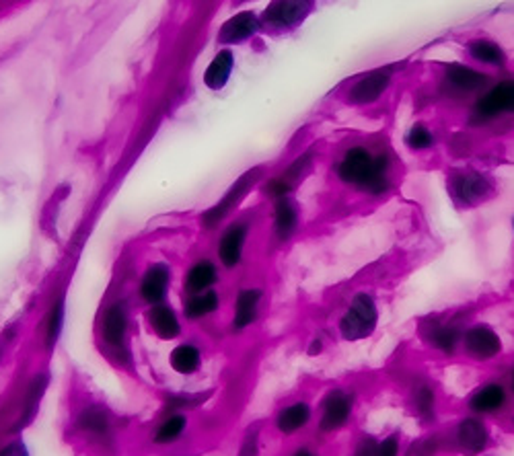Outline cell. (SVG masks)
I'll return each mask as SVG.
<instances>
[{
	"instance_id": "obj_1",
	"label": "cell",
	"mask_w": 514,
	"mask_h": 456,
	"mask_svg": "<svg viewBox=\"0 0 514 456\" xmlns=\"http://www.w3.org/2000/svg\"><path fill=\"white\" fill-rule=\"evenodd\" d=\"M377 304H374V300L368 294H358L340 323L341 335H344L348 341L365 340V337L373 335L374 329H377Z\"/></svg>"
},
{
	"instance_id": "obj_2",
	"label": "cell",
	"mask_w": 514,
	"mask_h": 456,
	"mask_svg": "<svg viewBox=\"0 0 514 456\" xmlns=\"http://www.w3.org/2000/svg\"><path fill=\"white\" fill-rule=\"evenodd\" d=\"M502 114H514V81L498 83L476 103L478 120H494Z\"/></svg>"
},
{
	"instance_id": "obj_3",
	"label": "cell",
	"mask_w": 514,
	"mask_h": 456,
	"mask_svg": "<svg viewBox=\"0 0 514 456\" xmlns=\"http://www.w3.org/2000/svg\"><path fill=\"white\" fill-rule=\"evenodd\" d=\"M373 167H374V156L371 155V152L362 147H356L348 150L344 158H341L338 173L341 177V181L360 185L362 188L368 177H371Z\"/></svg>"
},
{
	"instance_id": "obj_4",
	"label": "cell",
	"mask_w": 514,
	"mask_h": 456,
	"mask_svg": "<svg viewBox=\"0 0 514 456\" xmlns=\"http://www.w3.org/2000/svg\"><path fill=\"white\" fill-rule=\"evenodd\" d=\"M389 83H391V68L373 70L354 84L350 92H348V95H350L348 99H350V103H356V105L373 103L383 95V91L389 87Z\"/></svg>"
},
{
	"instance_id": "obj_5",
	"label": "cell",
	"mask_w": 514,
	"mask_h": 456,
	"mask_svg": "<svg viewBox=\"0 0 514 456\" xmlns=\"http://www.w3.org/2000/svg\"><path fill=\"white\" fill-rule=\"evenodd\" d=\"M465 352L471 356L473 360H490L494 356L500 354L502 349V343H500V337L492 332L490 327H473L465 333Z\"/></svg>"
},
{
	"instance_id": "obj_6",
	"label": "cell",
	"mask_w": 514,
	"mask_h": 456,
	"mask_svg": "<svg viewBox=\"0 0 514 456\" xmlns=\"http://www.w3.org/2000/svg\"><path fill=\"white\" fill-rule=\"evenodd\" d=\"M453 191L457 196V200H461L465 206H473L479 200L492 191V183L486 180L484 175L476 173V171H467V173L454 175L453 180Z\"/></svg>"
},
{
	"instance_id": "obj_7",
	"label": "cell",
	"mask_w": 514,
	"mask_h": 456,
	"mask_svg": "<svg viewBox=\"0 0 514 456\" xmlns=\"http://www.w3.org/2000/svg\"><path fill=\"white\" fill-rule=\"evenodd\" d=\"M352 399L346 393L333 391L323 401V415H321V429L323 432H333L341 428L350 418Z\"/></svg>"
},
{
	"instance_id": "obj_8",
	"label": "cell",
	"mask_w": 514,
	"mask_h": 456,
	"mask_svg": "<svg viewBox=\"0 0 514 456\" xmlns=\"http://www.w3.org/2000/svg\"><path fill=\"white\" fill-rule=\"evenodd\" d=\"M309 3H274L263 12V21L274 28H294L309 15Z\"/></svg>"
},
{
	"instance_id": "obj_9",
	"label": "cell",
	"mask_w": 514,
	"mask_h": 456,
	"mask_svg": "<svg viewBox=\"0 0 514 456\" xmlns=\"http://www.w3.org/2000/svg\"><path fill=\"white\" fill-rule=\"evenodd\" d=\"M257 171H253V173H247V175H243L239 181H237L233 188L229 189V194L222 197V202L219 204V206H214L213 210H210V212H206V216H204V222H206V227L208 228H213V227H216V224H219L221 220H222V216H225L227 212H229V208H233L237 202L241 200L243 196H245V191L252 188V185L255 183V180H257Z\"/></svg>"
},
{
	"instance_id": "obj_10",
	"label": "cell",
	"mask_w": 514,
	"mask_h": 456,
	"mask_svg": "<svg viewBox=\"0 0 514 456\" xmlns=\"http://www.w3.org/2000/svg\"><path fill=\"white\" fill-rule=\"evenodd\" d=\"M457 440L459 446L463 448L467 454H479L487 446L490 436H487V429L482 421L467 418L461 421L457 428Z\"/></svg>"
},
{
	"instance_id": "obj_11",
	"label": "cell",
	"mask_w": 514,
	"mask_h": 456,
	"mask_svg": "<svg viewBox=\"0 0 514 456\" xmlns=\"http://www.w3.org/2000/svg\"><path fill=\"white\" fill-rule=\"evenodd\" d=\"M257 17L253 12H239V15L229 19V21L222 25L221 29V36H219V42L221 44H239V42H245L253 36L257 31Z\"/></svg>"
},
{
	"instance_id": "obj_12",
	"label": "cell",
	"mask_w": 514,
	"mask_h": 456,
	"mask_svg": "<svg viewBox=\"0 0 514 456\" xmlns=\"http://www.w3.org/2000/svg\"><path fill=\"white\" fill-rule=\"evenodd\" d=\"M245 235H247V224L245 222H237L227 230L225 236H222V241H221V260H222V263H225V266L233 268V266H237V263L241 261Z\"/></svg>"
},
{
	"instance_id": "obj_13",
	"label": "cell",
	"mask_w": 514,
	"mask_h": 456,
	"mask_svg": "<svg viewBox=\"0 0 514 456\" xmlns=\"http://www.w3.org/2000/svg\"><path fill=\"white\" fill-rule=\"evenodd\" d=\"M128 329V316L124 304H114L108 313H105L103 321V335L105 341L111 343V346H122L124 337H126Z\"/></svg>"
},
{
	"instance_id": "obj_14",
	"label": "cell",
	"mask_w": 514,
	"mask_h": 456,
	"mask_svg": "<svg viewBox=\"0 0 514 456\" xmlns=\"http://www.w3.org/2000/svg\"><path fill=\"white\" fill-rule=\"evenodd\" d=\"M167 284H169V269L157 263L147 272L142 280L141 292L144 296V300L149 302H159L165 299V292H167Z\"/></svg>"
},
{
	"instance_id": "obj_15",
	"label": "cell",
	"mask_w": 514,
	"mask_h": 456,
	"mask_svg": "<svg viewBox=\"0 0 514 456\" xmlns=\"http://www.w3.org/2000/svg\"><path fill=\"white\" fill-rule=\"evenodd\" d=\"M446 81L461 91H478L487 83V76L470 68V66L451 64L449 68H446Z\"/></svg>"
},
{
	"instance_id": "obj_16",
	"label": "cell",
	"mask_w": 514,
	"mask_h": 456,
	"mask_svg": "<svg viewBox=\"0 0 514 456\" xmlns=\"http://www.w3.org/2000/svg\"><path fill=\"white\" fill-rule=\"evenodd\" d=\"M233 52L230 50H222L216 54V58L210 62L206 75H204V83L208 84L210 89L219 91L227 84L230 70H233Z\"/></svg>"
},
{
	"instance_id": "obj_17",
	"label": "cell",
	"mask_w": 514,
	"mask_h": 456,
	"mask_svg": "<svg viewBox=\"0 0 514 456\" xmlns=\"http://www.w3.org/2000/svg\"><path fill=\"white\" fill-rule=\"evenodd\" d=\"M506 403V391L500 385H486L479 391L473 393L470 405L478 413L498 412Z\"/></svg>"
},
{
	"instance_id": "obj_18",
	"label": "cell",
	"mask_w": 514,
	"mask_h": 456,
	"mask_svg": "<svg viewBox=\"0 0 514 456\" xmlns=\"http://www.w3.org/2000/svg\"><path fill=\"white\" fill-rule=\"evenodd\" d=\"M216 282V268L210 261H200L189 269L188 280H186V288L188 292L196 296V294H204L206 290L213 286Z\"/></svg>"
},
{
	"instance_id": "obj_19",
	"label": "cell",
	"mask_w": 514,
	"mask_h": 456,
	"mask_svg": "<svg viewBox=\"0 0 514 456\" xmlns=\"http://www.w3.org/2000/svg\"><path fill=\"white\" fill-rule=\"evenodd\" d=\"M260 290H243L237 299V310H235V327L243 329L252 325L257 316V304H260Z\"/></svg>"
},
{
	"instance_id": "obj_20",
	"label": "cell",
	"mask_w": 514,
	"mask_h": 456,
	"mask_svg": "<svg viewBox=\"0 0 514 456\" xmlns=\"http://www.w3.org/2000/svg\"><path fill=\"white\" fill-rule=\"evenodd\" d=\"M149 319L157 335L163 337V340H173L180 333V321H177L175 313L169 307H155L149 313Z\"/></svg>"
},
{
	"instance_id": "obj_21",
	"label": "cell",
	"mask_w": 514,
	"mask_h": 456,
	"mask_svg": "<svg viewBox=\"0 0 514 456\" xmlns=\"http://www.w3.org/2000/svg\"><path fill=\"white\" fill-rule=\"evenodd\" d=\"M309 418H311V409H309L307 403H294V405L286 407L285 412L278 415V429L285 434H293L296 429L305 428Z\"/></svg>"
},
{
	"instance_id": "obj_22",
	"label": "cell",
	"mask_w": 514,
	"mask_h": 456,
	"mask_svg": "<svg viewBox=\"0 0 514 456\" xmlns=\"http://www.w3.org/2000/svg\"><path fill=\"white\" fill-rule=\"evenodd\" d=\"M470 54L476 58L478 62L484 64H496L502 66L506 62V56L498 44L490 42V39H473L470 44Z\"/></svg>"
},
{
	"instance_id": "obj_23",
	"label": "cell",
	"mask_w": 514,
	"mask_h": 456,
	"mask_svg": "<svg viewBox=\"0 0 514 456\" xmlns=\"http://www.w3.org/2000/svg\"><path fill=\"white\" fill-rule=\"evenodd\" d=\"M45 387H48V374L37 376V379L31 382L29 393H28V401H25V412L21 415V420H19V424L15 426V429H21V428L28 426L29 421L33 420V415L37 413V405H39V401H42Z\"/></svg>"
},
{
	"instance_id": "obj_24",
	"label": "cell",
	"mask_w": 514,
	"mask_h": 456,
	"mask_svg": "<svg viewBox=\"0 0 514 456\" xmlns=\"http://www.w3.org/2000/svg\"><path fill=\"white\" fill-rule=\"evenodd\" d=\"M294 228H296V210L293 206V202L282 197V200H278V204H276V233H278L280 239L285 241L294 233Z\"/></svg>"
},
{
	"instance_id": "obj_25",
	"label": "cell",
	"mask_w": 514,
	"mask_h": 456,
	"mask_svg": "<svg viewBox=\"0 0 514 456\" xmlns=\"http://www.w3.org/2000/svg\"><path fill=\"white\" fill-rule=\"evenodd\" d=\"M387 185H389V158L387 155H379L374 156L373 173L366 180V183L362 185V189L371 191V194H383Z\"/></svg>"
},
{
	"instance_id": "obj_26",
	"label": "cell",
	"mask_w": 514,
	"mask_h": 456,
	"mask_svg": "<svg viewBox=\"0 0 514 456\" xmlns=\"http://www.w3.org/2000/svg\"><path fill=\"white\" fill-rule=\"evenodd\" d=\"M171 366H173L177 372L189 374L200 366V352L194 346H180L173 349L171 354Z\"/></svg>"
},
{
	"instance_id": "obj_27",
	"label": "cell",
	"mask_w": 514,
	"mask_h": 456,
	"mask_svg": "<svg viewBox=\"0 0 514 456\" xmlns=\"http://www.w3.org/2000/svg\"><path fill=\"white\" fill-rule=\"evenodd\" d=\"M78 428H81L83 432L103 436L109 429L108 413L101 412V409H84V412L78 415Z\"/></svg>"
},
{
	"instance_id": "obj_28",
	"label": "cell",
	"mask_w": 514,
	"mask_h": 456,
	"mask_svg": "<svg viewBox=\"0 0 514 456\" xmlns=\"http://www.w3.org/2000/svg\"><path fill=\"white\" fill-rule=\"evenodd\" d=\"M216 308H219V296H216L214 292H204L189 299L186 313L188 316H192V319H197V316H206Z\"/></svg>"
},
{
	"instance_id": "obj_29",
	"label": "cell",
	"mask_w": 514,
	"mask_h": 456,
	"mask_svg": "<svg viewBox=\"0 0 514 456\" xmlns=\"http://www.w3.org/2000/svg\"><path fill=\"white\" fill-rule=\"evenodd\" d=\"M430 341L440 349V352L453 354L459 343V332L454 327H437L430 335Z\"/></svg>"
},
{
	"instance_id": "obj_30",
	"label": "cell",
	"mask_w": 514,
	"mask_h": 456,
	"mask_svg": "<svg viewBox=\"0 0 514 456\" xmlns=\"http://www.w3.org/2000/svg\"><path fill=\"white\" fill-rule=\"evenodd\" d=\"M183 428H186V418H183V415H173V418L165 420L159 432H157V442H159V444L173 442L177 436L183 432Z\"/></svg>"
},
{
	"instance_id": "obj_31",
	"label": "cell",
	"mask_w": 514,
	"mask_h": 456,
	"mask_svg": "<svg viewBox=\"0 0 514 456\" xmlns=\"http://www.w3.org/2000/svg\"><path fill=\"white\" fill-rule=\"evenodd\" d=\"M62 316H64V302H56L50 310L48 316V329H45V340H48V348H54L58 341V335L62 332Z\"/></svg>"
},
{
	"instance_id": "obj_32",
	"label": "cell",
	"mask_w": 514,
	"mask_h": 456,
	"mask_svg": "<svg viewBox=\"0 0 514 456\" xmlns=\"http://www.w3.org/2000/svg\"><path fill=\"white\" fill-rule=\"evenodd\" d=\"M407 144H410V148L414 150H424V148H430L434 144V136L430 134V130L426 128V125L416 124L414 128L410 130V134H407Z\"/></svg>"
},
{
	"instance_id": "obj_33",
	"label": "cell",
	"mask_w": 514,
	"mask_h": 456,
	"mask_svg": "<svg viewBox=\"0 0 514 456\" xmlns=\"http://www.w3.org/2000/svg\"><path fill=\"white\" fill-rule=\"evenodd\" d=\"M416 407L418 413L424 420H430L434 415V391L430 387H420L416 391Z\"/></svg>"
},
{
	"instance_id": "obj_34",
	"label": "cell",
	"mask_w": 514,
	"mask_h": 456,
	"mask_svg": "<svg viewBox=\"0 0 514 456\" xmlns=\"http://www.w3.org/2000/svg\"><path fill=\"white\" fill-rule=\"evenodd\" d=\"M290 188H293V185H290L285 177H280V180H274V181H269V185H268V191L269 194H272L274 197H285L288 191H290Z\"/></svg>"
},
{
	"instance_id": "obj_35",
	"label": "cell",
	"mask_w": 514,
	"mask_h": 456,
	"mask_svg": "<svg viewBox=\"0 0 514 456\" xmlns=\"http://www.w3.org/2000/svg\"><path fill=\"white\" fill-rule=\"evenodd\" d=\"M398 454H399V444H398V438H395V436L383 440V444H379L377 456H398Z\"/></svg>"
},
{
	"instance_id": "obj_36",
	"label": "cell",
	"mask_w": 514,
	"mask_h": 456,
	"mask_svg": "<svg viewBox=\"0 0 514 456\" xmlns=\"http://www.w3.org/2000/svg\"><path fill=\"white\" fill-rule=\"evenodd\" d=\"M379 446L374 444L373 438H365L360 442L358 451H356V456H377Z\"/></svg>"
},
{
	"instance_id": "obj_37",
	"label": "cell",
	"mask_w": 514,
	"mask_h": 456,
	"mask_svg": "<svg viewBox=\"0 0 514 456\" xmlns=\"http://www.w3.org/2000/svg\"><path fill=\"white\" fill-rule=\"evenodd\" d=\"M0 456H29V452L21 442H12V444L4 446L3 451H0Z\"/></svg>"
},
{
	"instance_id": "obj_38",
	"label": "cell",
	"mask_w": 514,
	"mask_h": 456,
	"mask_svg": "<svg viewBox=\"0 0 514 456\" xmlns=\"http://www.w3.org/2000/svg\"><path fill=\"white\" fill-rule=\"evenodd\" d=\"M239 456H257V440H255V434L249 436V438L245 440V444H243Z\"/></svg>"
},
{
	"instance_id": "obj_39",
	"label": "cell",
	"mask_w": 514,
	"mask_h": 456,
	"mask_svg": "<svg viewBox=\"0 0 514 456\" xmlns=\"http://www.w3.org/2000/svg\"><path fill=\"white\" fill-rule=\"evenodd\" d=\"M294 456H315V454H311L309 451H296Z\"/></svg>"
},
{
	"instance_id": "obj_40",
	"label": "cell",
	"mask_w": 514,
	"mask_h": 456,
	"mask_svg": "<svg viewBox=\"0 0 514 456\" xmlns=\"http://www.w3.org/2000/svg\"><path fill=\"white\" fill-rule=\"evenodd\" d=\"M512 388H514V376H512Z\"/></svg>"
}]
</instances>
